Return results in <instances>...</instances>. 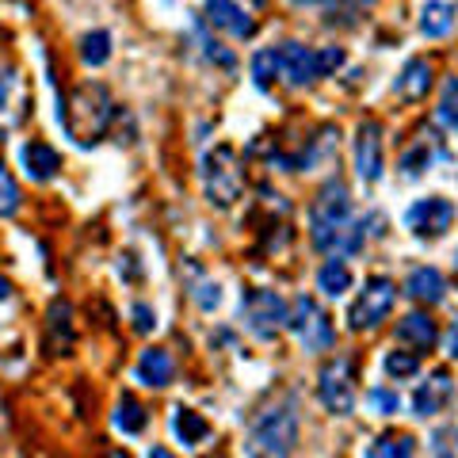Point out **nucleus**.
<instances>
[{
    "mask_svg": "<svg viewBox=\"0 0 458 458\" xmlns=\"http://www.w3.org/2000/svg\"><path fill=\"white\" fill-rule=\"evenodd\" d=\"M172 375H176V363H172V355L165 348H149L141 352V360L134 367V378L141 386H149V390H161V386L172 382Z\"/></svg>",
    "mask_w": 458,
    "mask_h": 458,
    "instance_id": "obj_15",
    "label": "nucleus"
},
{
    "mask_svg": "<svg viewBox=\"0 0 458 458\" xmlns=\"http://www.w3.org/2000/svg\"><path fill=\"white\" fill-rule=\"evenodd\" d=\"M20 161H23V172L31 176L35 183H47L57 176V168H62V157H57L54 146H47V141H27V146L20 149Z\"/></svg>",
    "mask_w": 458,
    "mask_h": 458,
    "instance_id": "obj_14",
    "label": "nucleus"
},
{
    "mask_svg": "<svg viewBox=\"0 0 458 458\" xmlns=\"http://www.w3.org/2000/svg\"><path fill=\"white\" fill-rule=\"evenodd\" d=\"M340 65H344L340 47L310 50L302 42H283L279 47V69H283V81L291 84V89H306V84L321 81V77H333Z\"/></svg>",
    "mask_w": 458,
    "mask_h": 458,
    "instance_id": "obj_3",
    "label": "nucleus"
},
{
    "mask_svg": "<svg viewBox=\"0 0 458 458\" xmlns=\"http://www.w3.org/2000/svg\"><path fill=\"white\" fill-rule=\"evenodd\" d=\"M397 340L412 344V348H432V344L439 340L436 321L428 318V313H405V318L397 321Z\"/></svg>",
    "mask_w": 458,
    "mask_h": 458,
    "instance_id": "obj_19",
    "label": "nucleus"
},
{
    "mask_svg": "<svg viewBox=\"0 0 458 458\" xmlns=\"http://www.w3.org/2000/svg\"><path fill=\"white\" fill-rule=\"evenodd\" d=\"M367 401L382 412V417H394V412H401V397H397L394 390H382V386H378V390H370Z\"/></svg>",
    "mask_w": 458,
    "mask_h": 458,
    "instance_id": "obj_30",
    "label": "nucleus"
},
{
    "mask_svg": "<svg viewBox=\"0 0 458 458\" xmlns=\"http://www.w3.org/2000/svg\"><path fill=\"white\" fill-rule=\"evenodd\" d=\"M23 207V195H20V183L12 180V172L0 165V218H12Z\"/></svg>",
    "mask_w": 458,
    "mask_h": 458,
    "instance_id": "obj_26",
    "label": "nucleus"
},
{
    "mask_svg": "<svg viewBox=\"0 0 458 458\" xmlns=\"http://www.w3.org/2000/svg\"><path fill=\"white\" fill-rule=\"evenodd\" d=\"M394 298H397V286L390 279H367V286L360 291V298L352 302L348 310V325L355 333H367V328H378L394 310Z\"/></svg>",
    "mask_w": 458,
    "mask_h": 458,
    "instance_id": "obj_8",
    "label": "nucleus"
},
{
    "mask_svg": "<svg viewBox=\"0 0 458 458\" xmlns=\"http://www.w3.org/2000/svg\"><path fill=\"white\" fill-rule=\"evenodd\" d=\"M310 241L321 252H355L363 245V222H355L352 199L344 183H328V188L313 199L310 207Z\"/></svg>",
    "mask_w": 458,
    "mask_h": 458,
    "instance_id": "obj_1",
    "label": "nucleus"
},
{
    "mask_svg": "<svg viewBox=\"0 0 458 458\" xmlns=\"http://www.w3.org/2000/svg\"><path fill=\"white\" fill-rule=\"evenodd\" d=\"M203 188H207V203L229 210L245 191V176L237 168V153L229 146H218L214 153L203 157Z\"/></svg>",
    "mask_w": 458,
    "mask_h": 458,
    "instance_id": "obj_4",
    "label": "nucleus"
},
{
    "mask_svg": "<svg viewBox=\"0 0 458 458\" xmlns=\"http://www.w3.org/2000/svg\"><path fill=\"white\" fill-rule=\"evenodd\" d=\"M134 328H138V333H153V328H157V313L149 306H134Z\"/></svg>",
    "mask_w": 458,
    "mask_h": 458,
    "instance_id": "obj_32",
    "label": "nucleus"
},
{
    "mask_svg": "<svg viewBox=\"0 0 458 458\" xmlns=\"http://www.w3.org/2000/svg\"><path fill=\"white\" fill-rule=\"evenodd\" d=\"M12 298V286H8V279H0V302H8Z\"/></svg>",
    "mask_w": 458,
    "mask_h": 458,
    "instance_id": "obj_34",
    "label": "nucleus"
},
{
    "mask_svg": "<svg viewBox=\"0 0 458 458\" xmlns=\"http://www.w3.org/2000/svg\"><path fill=\"white\" fill-rule=\"evenodd\" d=\"M241 313H245V325H249L252 336L271 340L279 328H286L291 306H286L276 291H249L245 298H241Z\"/></svg>",
    "mask_w": 458,
    "mask_h": 458,
    "instance_id": "obj_9",
    "label": "nucleus"
},
{
    "mask_svg": "<svg viewBox=\"0 0 458 458\" xmlns=\"http://www.w3.org/2000/svg\"><path fill=\"white\" fill-rule=\"evenodd\" d=\"M298 4H318V0H298Z\"/></svg>",
    "mask_w": 458,
    "mask_h": 458,
    "instance_id": "obj_35",
    "label": "nucleus"
},
{
    "mask_svg": "<svg viewBox=\"0 0 458 458\" xmlns=\"http://www.w3.org/2000/svg\"><path fill=\"white\" fill-rule=\"evenodd\" d=\"M298 447V412L294 405L267 409L260 420L252 424L249 451L252 454H291Z\"/></svg>",
    "mask_w": 458,
    "mask_h": 458,
    "instance_id": "obj_5",
    "label": "nucleus"
},
{
    "mask_svg": "<svg viewBox=\"0 0 458 458\" xmlns=\"http://www.w3.org/2000/svg\"><path fill=\"white\" fill-rule=\"evenodd\" d=\"M394 92H397L401 99H409V104L424 99L428 92H432V65H428L424 57H412V62H405L401 77L394 81Z\"/></svg>",
    "mask_w": 458,
    "mask_h": 458,
    "instance_id": "obj_16",
    "label": "nucleus"
},
{
    "mask_svg": "<svg viewBox=\"0 0 458 458\" xmlns=\"http://www.w3.org/2000/svg\"><path fill=\"white\" fill-rule=\"evenodd\" d=\"M447 352H451L454 360H458V321L451 325V333H447Z\"/></svg>",
    "mask_w": 458,
    "mask_h": 458,
    "instance_id": "obj_33",
    "label": "nucleus"
},
{
    "mask_svg": "<svg viewBox=\"0 0 458 458\" xmlns=\"http://www.w3.org/2000/svg\"><path fill=\"white\" fill-rule=\"evenodd\" d=\"M207 23L210 27H218V31L225 35H233V38H249L256 31V23L245 8L237 4V0H207Z\"/></svg>",
    "mask_w": 458,
    "mask_h": 458,
    "instance_id": "obj_12",
    "label": "nucleus"
},
{
    "mask_svg": "<svg viewBox=\"0 0 458 458\" xmlns=\"http://www.w3.org/2000/svg\"><path fill=\"white\" fill-rule=\"evenodd\" d=\"M451 397H454V382H451V375H432L428 382H420L417 386V394H412V412L417 417H436V412H443L451 405Z\"/></svg>",
    "mask_w": 458,
    "mask_h": 458,
    "instance_id": "obj_13",
    "label": "nucleus"
},
{
    "mask_svg": "<svg viewBox=\"0 0 458 458\" xmlns=\"http://www.w3.org/2000/svg\"><path fill=\"white\" fill-rule=\"evenodd\" d=\"M172 432H176V439L183 447H199V443L210 436V424L199 417L195 409H176L172 412Z\"/></svg>",
    "mask_w": 458,
    "mask_h": 458,
    "instance_id": "obj_20",
    "label": "nucleus"
},
{
    "mask_svg": "<svg viewBox=\"0 0 458 458\" xmlns=\"http://www.w3.org/2000/svg\"><path fill=\"white\" fill-rule=\"evenodd\" d=\"M454 218H458V210L447 195H424L405 210V229L420 241H439L454 225Z\"/></svg>",
    "mask_w": 458,
    "mask_h": 458,
    "instance_id": "obj_7",
    "label": "nucleus"
},
{
    "mask_svg": "<svg viewBox=\"0 0 458 458\" xmlns=\"http://www.w3.org/2000/svg\"><path fill=\"white\" fill-rule=\"evenodd\" d=\"M114 114V99L104 84H84V89L73 92L65 107V131L77 146H92V141L104 138L107 123Z\"/></svg>",
    "mask_w": 458,
    "mask_h": 458,
    "instance_id": "obj_2",
    "label": "nucleus"
},
{
    "mask_svg": "<svg viewBox=\"0 0 458 458\" xmlns=\"http://www.w3.org/2000/svg\"><path fill=\"white\" fill-rule=\"evenodd\" d=\"M436 119L447 126V131L458 134V81L447 84V96H443V104H439V111H436Z\"/></svg>",
    "mask_w": 458,
    "mask_h": 458,
    "instance_id": "obj_28",
    "label": "nucleus"
},
{
    "mask_svg": "<svg viewBox=\"0 0 458 458\" xmlns=\"http://www.w3.org/2000/svg\"><path fill=\"white\" fill-rule=\"evenodd\" d=\"M454 271H458V256H454Z\"/></svg>",
    "mask_w": 458,
    "mask_h": 458,
    "instance_id": "obj_36",
    "label": "nucleus"
},
{
    "mask_svg": "<svg viewBox=\"0 0 458 458\" xmlns=\"http://www.w3.org/2000/svg\"><path fill=\"white\" fill-rule=\"evenodd\" d=\"M191 294H195V302H199V310H207V313L222 306V286H218V283H199V286H195V291H191Z\"/></svg>",
    "mask_w": 458,
    "mask_h": 458,
    "instance_id": "obj_31",
    "label": "nucleus"
},
{
    "mask_svg": "<svg viewBox=\"0 0 458 458\" xmlns=\"http://www.w3.org/2000/svg\"><path fill=\"white\" fill-rule=\"evenodd\" d=\"M81 57H84V65H107L111 62V35L107 31H92V35H84L81 38Z\"/></svg>",
    "mask_w": 458,
    "mask_h": 458,
    "instance_id": "obj_24",
    "label": "nucleus"
},
{
    "mask_svg": "<svg viewBox=\"0 0 458 458\" xmlns=\"http://www.w3.org/2000/svg\"><path fill=\"white\" fill-rule=\"evenodd\" d=\"M321 405L336 417H348L355 409V378H352V363L348 360H333L321 367V382H318Z\"/></svg>",
    "mask_w": 458,
    "mask_h": 458,
    "instance_id": "obj_10",
    "label": "nucleus"
},
{
    "mask_svg": "<svg viewBox=\"0 0 458 458\" xmlns=\"http://www.w3.org/2000/svg\"><path fill=\"white\" fill-rule=\"evenodd\" d=\"M412 451H417V439L412 436H382L367 447L370 458H409Z\"/></svg>",
    "mask_w": 458,
    "mask_h": 458,
    "instance_id": "obj_25",
    "label": "nucleus"
},
{
    "mask_svg": "<svg viewBox=\"0 0 458 458\" xmlns=\"http://www.w3.org/2000/svg\"><path fill=\"white\" fill-rule=\"evenodd\" d=\"M355 172L363 183H378L382 180V126L378 123H363L355 134Z\"/></svg>",
    "mask_w": 458,
    "mask_h": 458,
    "instance_id": "obj_11",
    "label": "nucleus"
},
{
    "mask_svg": "<svg viewBox=\"0 0 458 458\" xmlns=\"http://www.w3.org/2000/svg\"><path fill=\"white\" fill-rule=\"evenodd\" d=\"M252 81L256 89H271L276 81H283V69H279V47L276 50H256L252 54Z\"/></svg>",
    "mask_w": 458,
    "mask_h": 458,
    "instance_id": "obj_23",
    "label": "nucleus"
},
{
    "mask_svg": "<svg viewBox=\"0 0 458 458\" xmlns=\"http://www.w3.org/2000/svg\"><path fill=\"white\" fill-rule=\"evenodd\" d=\"M286 328L298 336V344H302L306 352H325L333 348V321H328V313L318 306V298H294L291 302V318H286Z\"/></svg>",
    "mask_w": 458,
    "mask_h": 458,
    "instance_id": "obj_6",
    "label": "nucleus"
},
{
    "mask_svg": "<svg viewBox=\"0 0 458 458\" xmlns=\"http://www.w3.org/2000/svg\"><path fill=\"white\" fill-rule=\"evenodd\" d=\"M405 291H409V298H417V302L439 306L443 298H447V279L439 276V267H412L405 279Z\"/></svg>",
    "mask_w": 458,
    "mask_h": 458,
    "instance_id": "obj_17",
    "label": "nucleus"
},
{
    "mask_svg": "<svg viewBox=\"0 0 458 458\" xmlns=\"http://www.w3.org/2000/svg\"><path fill=\"white\" fill-rule=\"evenodd\" d=\"M428 165H432V149H428L424 141H420L417 149H409L405 157H401V168H405V176H420Z\"/></svg>",
    "mask_w": 458,
    "mask_h": 458,
    "instance_id": "obj_29",
    "label": "nucleus"
},
{
    "mask_svg": "<svg viewBox=\"0 0 458 458\" xmlns=\"http://www.w3.org/2000/svg\"><path fill=\"white\" fill-rule=\"evenodd\" d=\"M382 367H386V375H390V378H412L420 370V360L412 352H390L382 360Z\"/></svg>",
    "mask_w": 458,
    "mask_h": 458,
    "instance_id": "obj_27",
    "label": "nucleus"
},
{
    "mask_svg": "<svg viewBox=\"0 0 458 458\" xmlns=\"http://www.w3.org/2000/svg\"><path fill=\"white\" fill-rule=\"evenodd\" d=\"M146 424H149V417H146V405H141V401L123 397L119 405H114V428H119L123 436H141Z\"/></svg>",
    "mask_w": 458,
    "mask_h": 458,
    "instance_id": "obj_21",
    "label": "nucleus"
},
{
    "mask_svg": "<svg viewBox=\"0 0 458 458\" xmlns=\"http://www.w3.org/2000/svg\"><path fill=\"white\" fill-rule=\"evenodd\" d=\"M318 291L328 294V298H340L344 291H352V267L340 260H328L321 271H318Z\"/></svg>",
    "mask_w": 458,
    "mask_h": 458,
    "instance_id": "obj_22",
    "label": "nucleus"
},
{
    "mask_svg": "<svg viewBox=\"0 0 458 458\" xmlns=\"http://www.w3.org/2000/svg\"><path fill=\"white\" fill-rule=\"evenodd\" d=\"M454 4L451 0H428V4L420 8V35L428 38H447L454 31Z\"/></svg>",
    "mask_w": 458,
    "mask_h": 458,
    "instance_id": "obj_18",
    "label": "nucleus"
}]
</instances>
